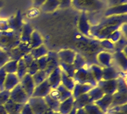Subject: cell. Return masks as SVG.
<instances>
[{"label": "cell", "mask_w": 127, "mask_h": 114, "mask_svg": "<svg viewBox=\"0 0 127 114\" xmlns=\"http://www.w3.org/2000/svg\"><path fill=\"white\" fill-rule=\"evenodd\" d=\"M0 114H7L6 109L2 105H0Z\"/></svg>", "instance_id": "6f0895ef"}, {"label": "cell", "mask_w": 127, "mask_h": 114, "mask_svg": "<svg viewBox=\"0 0 127 114\" xmlns=\"http://www.w3.org/2000/svg\"><path fill=\"white\" fill-rule=\"evenodd\" d=\"M7 23L9 25V29L14 32H18L21 33V30L23 25V22H22V16L21 11L18 10L14 16H12L10 18L7 19Z\"/></svg>", "instance_id": "52a82bcc"}, {"label": "cell", "mask_w": 127, "mask_h": 114, "mask_svg": "<svg viewBox=\"0 0 127 114\" xmlns=\"http://www.w3.org/2000/svg\"><path fill=\"white\" fill-rule=\"evenodd\" d=\"M116 43V45H114V49L115 48L116 49V52H119V51H122V48L123 47H126V39L125 37H121L119 40L115 42Z\"/></svg>", "instance_id": "f6af8a7d"}, {"label": "cell", "mask_w": 127, "mask_h": 114, "mask_svg": "<svg viewBox=\"0 0 127 114\" xmlns=\"http://www.w3.org/2000/svg\"><path fill=\"white\" fill-rule=\"evenodd\" d=\"M29 105H30L33 114H43L49 109L43 97H32L29 100Z\"/></svg>", "instance_id": "5b68a950"}, {"label": "cell", "mask_w": 127, "mask_h": 114, "mask_svg": "<svg viewBox=\"0 0 127 114\" xmlns=\"http://www.w3.org/2000/svg\"><path fill=\"white\" fill-rule=\"evenodd\" d=\"M126 48H124V52L122 51H119L114 53V59L116 60V62L120 66V68L126 71L127 68V60H126Z\"/></svg>", "instance_id": "d4e9b609"}, {"label": "cell", "mask_w": 127, "mask_h": 114, "mask_svg": "<svg viewBox=\"0 0 127 114\" xmlns=\"http://www.w3.org/2000/svg\"><path fill=\"white\" fill-rule=\"evenodd\" d=\"M55 114H61L60 113H55Z\"/></svg>", "instance_id": "be15d7a7"}, {"label": "cell", "mask_w": 127, "mask_h": 114, "mask_svg": "<svg viewBox=\"0 0 127 114\" xmlns=\"http://www.w3.org/2000/svg\"><path fill=\"white\" fill-rule=\"evenodd\" d=\"M118 78V74L114 68L112 67H106L102 69V80H111L117 79Z\"/></svg>", "instance_id": "484cf974"}, {"label": "cell", "mask_w": 127, "mask_h": 114, "mask_svg": "<svg viewBox=\"0 0 127 114\" xmlns=\"http://www.w3.org/2000/svg\"><path fill=\"white\" fill-rule=\"evenodd\" d=\"M46 0H33V5L35 7H41V5L45 2Z\"/></svg>", "instance_id": "11a10c76"}, {"label": "cell", "mask_w": 127, "mask_h": 114, "mask_svg": "<svg viewBox=\"0 0 127 114\" xmlns=\"http://www.w3.org/2000/svg\"><path fill=\"white\" fill-rule=\"evenodd\" d=\"M39 70L38 67H37V64L36 60H33V62L31 63V64L27 68V74H30V75L33 76L35 73H37Z\"/></svg>", "instance_id": "7bdbcfd3"}, {"label": "cell", "mask_w": 127, "mask_h": 114, "mask_svg": "<svg viewBox=\"0 0 127 114\" xmlns=\"http://www.w3.org/2000/svg\"><path fill=\"white\" fill-rule=\"evenodd\" d=\"M126 14L106 17V18L102 21L99 24L91 26L90 33L97 38L104 40L114 31L120 29V27L124 23H126Z\"/></svg>", "instance_id": "6da1fadb"}, {"label": "cell", "mask_w": 127, "mask_h": 114, "mask_svg": "<svg viewBox=\"0 0 127 114\" xmlns=\"http://www.w3.org/2000/svg\"><path fill=\"white\" fill-rule=\"evenodd\" d=\"M75 55H76V53L74 51L70 49L61 50L59 52H57V56L60 61L66 63V64H73Z\"/></svg>", "instance_id": "9a60e30c"}, {"label": "cell", "mask_w": 127, "mask_h": 114, "mask_svg": "<svg viewBox=\"0 0 127 114\" xmlns=\"http://www.w3.org/2000/svg\"><path fill=\"white\" fill-rule=\"evenodd\" d=\"M44 99H45L48 107H49L50 110H52V111H53V112L59 111V107H60V105H61V102L59 101H56L53 99V98H51L49 95L45 96Z\"/></svg>", "instance_id": "4dcf8cb0"}, {"label": "cell", "mask_w": 127, "mask_h": 114, "mask_svg": "<svg viewBox=\"0 0 127 114\" xmlns=\"http://www.w3.org/2000/svg\"><path fill=\"white\" fill-rule=\"evenodd\" d=\"M71 5L75 9L87 13L102 10L104 6V3L102 0H71Z\"/></svg>", "instance_id": "3957f363"}, {"label": "cell", "mask_w": 127, "mask_h": 114, "mask_svg": "<svg viewBox=\"0 0 127 114\" xmlns=\"http://www.w3.org/2000/svg\"><path fill=\"white\" fill-rule=\"evenodd\" d=\"M75 81L77 83L80 84H90L92 86H95L97 85V82L95 79L91 69H85L84 68H81L75 70L73 75Z\"/></svg>", "instance_id": "277c9868"}, {"label": "cell", "mask_w": 127, "mask_h": 114, "mask_svg": "<svg viewBox=\"0 0 127 114\" xmlns=\"http://www.w3.org/2000/svg\"><path fill=\"white\" fill-rule=\"evenodd\" d=\"M21 114H33V111H32L31 107L29 104H26L24 105L21 110Z\"/></svg>", "instance_id": "816d5d0a"}, {"label": "cell", "mask_w": 127, "mask_h": 114, "mask_svg": "<svg viewBox=\"0 0 127 114\" xmlns=\"http://www.w3.org/2000/svg\"><path fill=\"white\" fill-rule=\"evenodd\" d=\"M87 93H88V95L91 97L92 102H95L99 100L105 94L102 90V89L100 87H98V86H96V87H95L93 89L91 88L89 91L87 92Z\"/></svg>", "instance_id": "f1b7e54d"}, {"label": "cell", "mask_w": 127, "mask_h": 114, "mask_svg": "<svg viewBox=\"0 0 127 114\" xmlns=\"http://www.w3.org/2000/svg\"><path fill=\"white\" fill-rule=\"evenodd\" d=\"M9 60L10 57L8 53L5 52V51L0 49V68H2Z\"/></svg>", "instance_id": "60d3db41"}, {"label": "cell", "mask_w": 127, "mask_h": 114, "mask_svg": "<svg viewBox=\"0 0 127 114\" xmlns=\"http://www.w3.org/2000/svg\"><path fill=\"white\" fill-rule=\"evenodd\" d=\"M48 52H49V51H48L45 47L42 45L41 46L37 47V48L31 49L30 52V54L31 55L32 57H33L34 60H37V59L41 58L44 56H46Z\"/></svg>", "instance_id": "83f0119b"}, {"label": "cell", "mask_w": 127, "mask_h": 114, "mask_svg": "<svg viewBox=\"0 0 127 114\" xmlns=\"http://www.w3.org/2000/svg\"><path fill=\"white\" fill-rule=\"evenodd\" d=\"M73 102H74L73 96H71L65 101L61 102L58 113H60L61 114H68L73 108Z\"/></svg>", "instance_id": "7402d4cb"}, {"label": "cell", "mask_w": 127, "mask_h": 114, "mask_svg": "<svg viewBox=\"0 0 127 114\" xmlns=\"http://www.w3.org/2000/svg\"><path fill=\"white\" fill-rule=\"evenodd\" d=\"M101 45L105 48L106 49H114V45L113 44V42H111L110 41H109L108 39H104L102 40V41L101 42Z\"/></svg>", "instance_id": "7dc6e473"}, {"label": "cell", "mask_w": 127, "mask_h": 114, "mask_svg": "<svg viewBox=\"0 0 127 114\" xmlns=\"http://www.w3.org/2000/svg\"><path fill=\"white\" fill-rule=\"evenodd\" d=\"M37 61V67H38V69L39 70H45L46 67H47V64H48V56L47 55L46 56H44L41 58L37 59L36 60Z\"/></svg>", "instance_id": "ab89813d"}, {"label": "cell", "mask_w": 127, "mask_h": 114, "mask_svg": "<svg viewBox=\"0 0 127 114\" xmlns=\"http://www.w3.org/2000/svg\"><path fill=\"white\" fill-rule=\"evenodd\" d=\"M98 87H100L105 94H113L117 91L118 89V79L111 80H100L98 82Z\"/></svg>", "instance_id": "ba28073f"}, {"label": "cell", "mask_w": 127, "mask_h": 114, "mask_svg": "<svg viewBox=\"0 0 127 114\" xmlns=\"http://www.w3.org/2000/svg\"><path fill=\"white\" fill-rule=\"evenodd\" d=\"M75 114H87V113H86L84 109L81 108V109H76V113H75Z\"/></svg>", "instance_id": "9f6ffc18"}, {"label": "cell", "mask_w": 127, "mask_h": 114, "mask_svg": "<svg viewBox=\"0 0 127 114\" xmlns=\"http://www.w3.org/2000/svg\"><path fill=\"white\" fill-rule=\"evenodd\" d=\"M71 0H60V7H67L71 5Z\"/></svg>", "instance_id": "db71d44e"}, {"label": "cell", "mask_w": 127, "mask_h": 114, "mask_svg": "<svg viewBox=\"0 0 127 114\" xmlns=\"http://www.w3.org/2000/svg\"><path fill=\"white\" fill-rule=\"evenodd\" d=\"M20 85L24 91L26 92L28 97H32V94L33 93V90L35 89V84L33 80V77L29 74H26L21 80H20Z\"/></svg>", "instance_id": "9c48e42d"}, {"label": "cell", "mask_w": 127, "mask_h": 114, "mask_svg": "<svg viewBox=\"0 0 127 114\" xmlns=\"http://www.w3.org/2000/svg\"><path fill=\"white\" fill-rule=\"evenodd\" d=\"M28 98H29V97L27 96L26 92L23 90L20 83L16 86L14 89L11 90V92L10 93V99L15 103L24 104L27 101Z\"/></svg>", "instance_id": "8992f818"}, {"label": "cell", "mask_w": 127, "mask_h": 114, "mask_svg": "<svg viewBox=\"0 0 127 114\" xmlns=\"http://www.w3.org/2000/svg\"><path fill=\"white\" fill-rule=\"evenodd\" d=\"M6 76V73L3 68H0V92L4 90V82Z\"/></svg>", "instance_id": "bcb514c9"}, {"label": "cell", "mask_w": 127, "mask_h": 114, "mask_svg": "<svg viewBox=\"0 0 127 114\" xmlns=\"http://www.w3.org/2000/svg\"><path fill=\"white\" fill-rule=\"evenodd\" d=\"M3 6V2H2V0H0V8Z\"/></svg>", "instance_id": "6125c7cd"}, {"label": "cell", "mask_w": 127, "mask_h": 114, "mask_svg": "<svg viewBox=\"0 0 127 114\" xmlns=\"http://www.w3.org/2000/svg\"><path fill=\"white\" fill-rule=\"evenodd\" d=\"M22 60H23L24 62H25L26 68H28V67L31 64V63L33 62V60H34V59L32 57V56L30 53H28V54H26L25 56L22 57Z\"/></svg>", "instance_id": "f907efd6"}, {"label": "cell", "mask_w": 127, "mask_h": 114, "mask_svg": "<svg viewBox=\"0 0 127 114\" xmlns=\"http://www.w3.org/2000/svg\"><path fill=\"white\" fill-rule=\"evenodd\" d=\"M32 77H33V80L34 82L35 86H37L40 83H41L42 82L45 81L48 78V75L45 70H39L38 71L37 73H35Z\"/></svg>", "instance_id": "e575fe53"}, {"label": "cell", "mask_w": 127, "mask_h": 114, "mask_svg": "<svg viewBox=\"0 0 127 114\" xmlns=\"http://www.w3.org/2000/svg\"><path fill=\"white\" fill-rule=\"evenodd\" d=\"M33 32V29L29 23H25V24H23L21 33H20V41H21V42L29 44L30 40V37H31L32 33Z\"/></svg>", "instance_id": "ffe728a7"}, {"label": "cell", "mask_w": 127, "mask_h": 114, "mask_svg": "<svg viewBox=\"0 0 127 114\" xmlns=\"http://www.w3.org/2000/svg\"><path fill=\"white\" fill-rule=\"evenodd\" d=\"M91 25L88 22V18L86 13L82 12L81 15L79 16V22H78V29L79 31L82 34L85 36H89L91 31Z\"/></svg>", "instance_id": "4fadbf2b"}, {"label": "cell", "mask_w": 127, "mask_h": 114, "mask_svg": "<svg viewBox=\"0 0 127 114\" xmlns=\"http://www.w3.org/2000/svg\"><path fill=\"white\" fill-rule=\"evenodd\" d=\"M127 13V3L126 4H122L114 6L108 7L105 11V17H110V16H117V15H122L126 14Z\"/></svg>", "instance_id": "5bb4252c"}, {"label": "cell", "mask_w": 127, "mask_h": 114, "mask_svg": "<svg viewBox=\"0 0 127 114\" xmlns=\"http://www.w3.org/2000/svg\"><path fill=\"white\" fill-rule=\"evenodd\" d=\"M92 88V86L90 84H80V83H76L75 84L74 89H73V97L76 98L79 95L83 93H87L89 90Z\"/></svg>", "instance_id": "cb8c5ba5"}, {"label": "cell", "mask_w": 127, "mask_h": 114, "mask_svg": "<svg viewBox=\"0 0 127 114\" xmlns=\"http://www.w3.org/2000/svg\"><path fill=\"white\" fill-rule=\"evenodd\" d=\"M122 37V32L121 30L118 29L116 31H114V33H111L106 39H108V40L110 41L111 42L115 43V42H117Z\"/></svg>", "instance_id": "b9f144b4"}, {"label": "cell", "mask_w": 127, "mask_h": 114, "mask_svg": "<svg viewBox=\"0 0 127 114\" xmlns=\"http://www.w3.org/2000/svg\"><path fill=\"white\" fill-rule=\"evenodd\" d=\"M57 89L58 90V91L60 93V95H61V98H60V102H62L64 101H65L66 99H67V98L70 97L71 95H72V93H71V92L70 91V90L66 89L62 84H60L57 86Z\"/></svg>", "instance_id": "d590c367"}, {"label": "cell", "mask_w": 127, "mask_h": 114, "mask_svg": "<svg viewBox=\"0 0 127 114\" xmlns=\"http://www.w3.org/2000/svg\"><path fill=\"white\" fill-rule=\"evenodd\" d=\"M73 66L75 69V70L81 68H83V66L86 64V62H85V60L83 59L80 55L79 54H76L75 55V60L73 61Z\"/></svg>", "instance_id": "f35d334b"}, {"label": "cell", "mask_w": 127, "mask_h": 114, "mask_svg": "<svg viewBox=\"0 0 127 114\" xmlns=\"http://www.w3.org/2000/svg\"><path fill=\"white\" fill-rule=\"evenodd\" d=\"M75 113H76V109L73 107V108H72V109L71 110V112H70L68 114H75Z\"/></svg>", "instance_id": "91938a15"}, {"label": "cell", "mask_w": 127, "mask_h": 114, "mask_svg": "<svg viewBox=\"0 0 127 114\" xmlns=\"http://www.w3.org/2000/svg\"><path fill=\"white\" fill-rule=\"evenodd\" d=\"M3 106L5 108L7 114H17V113H21V110L24 105L15 103V102L12 101L10 99H9L4 104Z\"/></svg>", "instance_id": "ac0fdd59"}, {"label": "cell", "mask_w": 127, "mask_h": 114, "mask_svg": "<svg viewBox=\"0 0 127 114\" xmlns=\"http://www.w3.org/2000/svg\"><path fill=\"white\" fill-rule=\"evenodd\" d=\"M51 89H56L61 83V69L60 67L54 69L47 78Z\"/></svg>", "instance_id": "7c38bea8"}, {"label": "cell", "mask_w": 127, "mask_h": 114, "mask_svg": "<svg viewBox=\"0 0 127 114\" xmlns=\"http://www.w3.org/2000/svg\"><path fill=\"white\" fill-rule=\"evenodd\" d=\"M2 68L6 74H16L18 68V61L9 60Z\"/></svg>", "instance_id": "836d02e7"}, {"label": "cell", "mask_w": 127, "mask_h": 114, "mask_svg": "<svg viewBox=\"0 0 127 114\" xmlns=\"http://www.w3.org/2000/svg\"><path fill=\"white\" fill-rule=\"evenodd\" d=\"M60 0H46L41 6L42 11L45 13H52L60 7Z\"/></svg>", "instance_id": "44dd1931"}, {"label": "cell", "mask_w": 127, "mask_h": 114, "mask_svg": "<svg viewBox=\"0 0 127 114\" xmlns=\"http://www.w3.org/2000/svg\"><path fill=\"white\" fill-rule=\"evenodd\" d=\"M107 1H108L109 7L122 4H126L127 2V0H107Z\"/></svg>", "instance_id": "681fc988"}, {"label": "cell", "mask_w": 127, "mask_h": 114, "mask_svg": "<svg viewBox=\"0 0 127 114\" xmlns=\"http://www.w3.org/2000/svg\"><path fill=\"white\" fill-rule=\"evenodd\" d=\"M61 84H62L66 89L71 91V90H73L75 83L73 80V78L69 77L66 73H64L61 70Z\"/></svg>", "instance_id": "4316f807"}, {"label": "cell", "mask_w": 127, "mask_h": 114, "mask_svg": "<svg viewBox=\"0 0 127 114\" xmlns=\"http://www.w3.org/2000/svg\"><path fill=\"white\" fill-rule=\"evenodd\" d=\"M98 61L103 66L106 67H110V62H111V55L109 52H102L98 54Z\"/></svg>", "instance_id": "f546056e"}, {"label": "cell", "mask_w": 127, "mask_h": 114, "mask_svg": "<svg viewBox=\"0 0 127 114\" xmlns=\"http://www.w3.org/2000/svg\"><path fill=\"white\" fill-rule=\"evenodd\" d=\"M43 114H55V112L53 111H52V110L49 109V110H47L46 112H45Z\"/></svg>", "instance_id": "680465c9"}, {"label": "cell", "mask_w": 127, "mask_h": 114, "mask_svg": "<svg viewBox=\"0 0 127 114\" xmlns=\"http://www.w3.org/2000/svg\"><path fill=\"white\" fill-rule=\"evenodd\" d=\"M90 103H93V102L89 97L88 93H83L75 98V101H74L73 102V107L76 109H81L83 107H85L87 105Z\"/></svg>", "instance_id": "d6986e66"}, {"label": "cell", "mask_w": 127, "mask_h": 114, "mask_svg": "<svg viewBox=\"0 0 127 114\" xmlns=\"http://www.w3.org/2000/svg\"><path fill=\"white\" fill-rule=\"evenodd\" d=\"M51 86L49 83V81L46 79L42 82L41 83L35 86L33 93L32 94V97H45L49 93L51 90Z\"/></svg>", "instance_id": "30bf717a"}, {"label": "cell", "mask_w": 127, "mask_h": 114, "mask_svg": "<svg viewBox=\"0 0 127 114\" xmlns=\"http://www.w3.org/2000/svg\"><path fill=\"white\" fill-rule=\"evenodd\" d=\"M10 93L9 90H4L0 92V105H4L6 102L10 99Z\"/></svg>", "instance_id": "ee69618b"}, {"label": "cell", "mask_w": 127, "mask_h": 114, "mask_svg": "<svg viewBox=\"0 0 127 114\" xmlns=\"http://www.w3.org/2000/svg\"><path fill=\"white\" fill-rule=\"evenodd\" d=\"M34 13H39V10H37V8H33V9H31L30 10L28 11V17H30L31 18H33L35 17H37V15L34 14Z\"/></svg>", "instance_id": "f5cc1de1"}, {"label": "cell", "mask_w": 127, "mask_h": 114, "mask_svg": "<svg viewBox=\"0 0 127 114\" xmlns=\"http://www.w3.org/2000/svg\"><path fill=\"white\" fill-rule=\"evenodd\" d=\"M48 56V64L47 67L45 70V71L46 72L47 75L49 76V74L53 71L54 69L60 66V60L58 58L57 53L54 52H48L47 53Z\"/></svg>", "instance_id": "8fae6325"}, {"label": "cell", "mask_w": 127, "mask_h": 114, "mask_svg": "<svg viewBox=\"0 0 127 114\" xmlns=\"http://www.w3.org/2000/svg\"><path fill=\"white\" fill-rule=\"evenodd\" d=\"M20 42V33L11 30L0 31V49L7 52L17 47Z\"/></svg>", "instance_id": "7a4b0ae2"}, {"label": "cell", "mask_w": 127, "mask_h": 114, "mask_svg": "<svg viewBox=\"0 0 127 114\" xmlns=\"http://www.w3.org/2000/svg\"><path fill=\"white\" fill-rule=\"evenodd\" d=\"M110 114H126V113H110Z\"/></svg>", "instance_id": "94428289"}, {"label": "cell", "mask_w": 127, "mask_h": 114, "mask_svg": "<svg viewBox=\"0 0 127 114\" xmlns=\"http://www.w3.org/2000/svg\"><path fill=\"white\" fill-rule=\"evenodd\" d=\"M113 101V95H110V94H104L101 97L100 99L95 101V104L100 109L103 113H106L108 108L110 106L111 103Z\"/></svg>", "instance_id": "2e32d148"}, {"label": "cell", "mask_w": 127, "mask_h": 114, "mask_svg": "<svg viewBox=\"0 0 127 114\" xmlns=\"http://www.w3.org/2000/svg\"><path fill=\"white\" fill-rule=\"evenodd\" d=\"M26 74H27V68L26 66L25 62L23 61L22 58L21 60H19L18 61V68H17L16 74H17V76L19 78V80H21Z\"/></svg>", "instance_id": "1f68e13d"}, {"label": "cell", "mask_w": 127, "mask_h": 114, "mask_svg": "<svg viewBox=\"0 0 127 114\" xmlns=\"http://www.w3.org/2000/svg\"><path fill=\"white\" fill-rule=\"evenodd\" d=\"M85 111L87 114H104L102 110L99 109L95 104L90 103L85 106Z\"/></svg>", "instance_id": "74e56055"}, {"label": "cell", "mask_w": 127, "mask_h": 114, "mask_svg": "<svg viewBox=\"0 0 127 114\" xmlns=\"http://www.w3.org/2000/svg\"><path fill=\"white\" fill-rule=\"evenodd\" d=\"M43 45V39L41 36L40 35V33L37 31L33 30V32L32 33V35L30 37V40L29 42V45L30 49H33L35 48L41 46Z\"/></svg>", "instance_id": "603a6c76"}, {"label": "cell", "mask_w": 127, "mask_h": 114, "mask_svg": "<svg viewBox=\"0 0 127 114\" xmlns=\"http://www.w3.org/2000/svg\"><path fill=\"white\" fill-rule=\"evenodd\" d=\"M9 25L7 23V19L0 18V31H8Z\"/></svg>", "instance_id": "c3c4849f"}, {"label": "cell", "mask_w": 127, "mask_h": 114, "mask_svg": "<svg viewBox=\"0 0 127 114\" xmlns=\"http://www.w3.org/2000/svg\"><path fill=\"white\" fill-rule=\"evenodd\" d=\"M60 68L64 72L66 73L71 78H73V75L75 72V69L72 64H66V63L60 62Z\"/></svg>", "instance_id": "d6a6232c"}, {"label": "cell", "mask_w": 127, "mask_h": 114, "mask_svg": "<svg viewBox=\"0 0 127 114\" xmlns=\"http://www.w3.org/2000/svg\"><path fill=\"white\" fill-rule=\"evenodd\" d=\"M20 83V80L16 74H6V76L4 82V90H10L14 89L16 86Z\"/></svg>", "instance_id": "e0dca14e"}, {"label": "cell", "mask_w": 127, "mask_h": 114, "mask_svg": "<svg viewBox=\"0 0 127 114\" xmlns=\"http://www.w3.org/2000/svg\"><path fill=\"white\" fill-rule=\"evenodd\" d=\"M91 73H92L93 76L95 78V79L96 80V82H99L102 80V69L97 65H92L91 67Z\"/></svg>", "instance_id": "8d00e7d4"}]
</instances>
